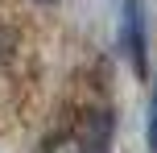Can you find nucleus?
<instances>
[{
	"label": "nucleus",
	"instance_id": "nucleus-1",
	"mask_svg": "<svg viewBox=\"0 0 157 153\" xmlns=\"http://www.w3.org/2000/svg\"><path fill=\"white\" fill-rule=\"evenodd\" d=\"M120 41H124V54L132 58V71L145 75L149 71V41H145V8H141V0H124V29H120Z\"/></svg>",
	"mask_w": 157,
	"mask_h": 153
},
{
	"label": "nucleus",
	"instance_id": "nucleus-2",
	"mask_svg": "<svg viewBox=\"0 0 157 153\" xmlns=\"http://www.w3.org/2000/svg\"><path fill=\"white\" fill-rule=\"evenodd\" d=\"M75 149H78V153H108V149H112V116H108V112H95L91 120L83 124Z\"/></svg>",
	"mask_w": 157,
	"mask_h": 153
},
{
	"label": "nucleus",
	"instance_id": "nucleus-3",
	"mask_svg": "<svg viewBox=\"0 0 157 153\" xmlns=\"http://www.w3.org/2000/svg\"><path fill=\"white\" fill-rule=\"evenodd\" d=\"M149 149L157 153V87H153V108H149Z\"/></svg>",
	"mask_w": 157,
	"mask_h": 153
}]
</instances>
